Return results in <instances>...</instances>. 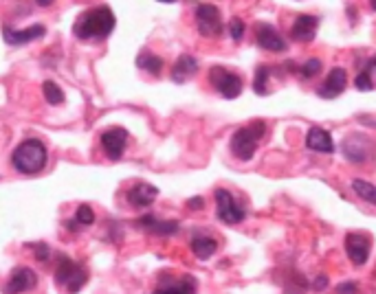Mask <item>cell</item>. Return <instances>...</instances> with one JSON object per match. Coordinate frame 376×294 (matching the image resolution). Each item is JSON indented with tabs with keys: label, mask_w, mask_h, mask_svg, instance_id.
I'll return each instance as SVG.
<instances>
[{
	"label": "cell",
	"mask_w": 376,
	"mask_h": 294,
	"mask_svg": "<svg viewBox=\"0 0 376 294\" xmlns=\"http://www.w3.org/2000/svg\"><path fill=\"white\" fill-rule=\"evenodd\" d=\"M319 29V18L315 16H300L293 22L291 29V40L295 42H313Z\"/></svg>",
	"instance_id": "obj_17"
},
{
	"label": "cell",
	"mask_w": 376,
	"mask_h": 294,
	"mask_svg": "<svg viewBox=\"0 0 376 294\" xmlns=\"http://www.w3.org/2000/svg\"><path fill=\"white\" fill-rule=\"evenodd\" d=\"M130 207L135 209H148L154 200L159 198V189L154 185H148V183H135L126 194Z\"/></svg>",
	"instance_id": "obj_13"
},
{
	"label": "cell",
	"mask_w": 376,
	"mask_h": 294,
	"mask_svg": "<svg viewBox=\"0 0 376 294\" xmlns=\"http://www.w3.org/2000/svg\"><path fill=\"white\" fill-rule=\"evenodd\" d=\"M47 36V29L42 25H33L27 29H11V27H3V38L9 47H25V44L33 42V40H42Z\"/></svg>",
	"instance_id": "obj_12"
},
{
	"label": "cell",
	"mask_w": 376,
	"mask_h": 294,
	"mask_svg": "<svg viewBox=\"0 0 376 294\" xmlns=\"http://www.w3.org/2000/svg\"><path fill=\"white\" fill-rule=\"evenodd\" d=\"M196 27L201 31V36L205 38H216L223 33V16H220V9L216 5L201 3L196 7Z\"/></svg>",
	"instance_id": "obj_8"
},
{
	"label": "cell",
	"mask_w": 376,
	"mask_h": 294,
	"mask_svg": "<svg viewBox=\"0 0 376 294\" xmlns=\"http://www.w3.org/2000/svg\"><path fill=\"white\" fill-rule=\"evenodd\" d=\"M229 36L234 38L236 42H240L242 38H245V22H242L240 18L229 20Z\"/></svg>",
	"instance_id": "obj_28"
},
{
	"label": "cell",
	"mask_w": 376,
	"mask_h": 294,
	"mask_svg": "<svg viewBox=\"0 0 376 294\" xmlns=\"http://www.w3.org/2000/svg\"><path fill=\"white\" fill-rule=\"evenodd\" d=\"M38 286V277L33 273L31 268L27 266H20L16 268L14 273L9 277V284H7V292H31L33 288Z\"/></svg>",
	"instance_id": "obj_15"
},
{
	"label": "cell",
	"mask_w": 376,
	"mask_h": 294,
	"mask_svg": "<svg viewBox=\"0 0 376 294\" xmlns=\"http://www.w3.org/2000/svg\"><path fill=\"white\" fill-rule=\"evenodd\" d=\"M187 207H190V209H203L205 207V200L203 198H192L190 202H187Z\"/></svg>",
	"instance_id": "obj_32"
},
{
	"label": "cell",
	"mask_w": 376,
	"mask_h": 294,
	"mask_svg": "<svg viewBox=\"0 0 376 294\" xmlns=\"http://www.w3.org/2000/svg\"><path fill=\"white\" fill-rule=\"evenodd\" d=\"M355 86H357V90H361V93H370V90L374 88V82L368 77L366 71H359V75L355 79Z\"/></svg>",
	"instance_id": "obj_29"
},
{
	"label": "cell",
	"mask_w": 376,
	"mask_h": 294,
	"mask_svg": "<svg viewBox=\"0 0 376 294\" xmlns=\"http://www.w3.org/2000/svg\"><path fill=\"white\" fill-rule=\"evenodd\" d=\"M196 73H198V60L192 58V55H181L172 69V82L185 84L187 79H192Z\"/></svg>",
	"instance_id": "obj_19"
},
{
	"label": "cell",
	"mask_w": 376,
	"mask_h": 294,
	"mask_svg": "<svg viewBox=\"0 0 376 294\" xmlns=\"http://www.w3.org/2000/svg\"><path fill=\"white\" fill-rule=\"evenodd\" d=\"M319 71H322V60L311 58V60H306V64H302L300 75H302V77H306V79H311V77H315Z\"/></svg>",
	"instance_id": "obj_27"
},
{
	"label": "cell",
	"mask_w": 376,
	"mask_h": 294,
	"mask_svg": "<svg viewBox=\"0 0 376 294\" xmlns=\"http://www.w3.org/2000/svg\"><path fill=\"white\" fill-rule=\"evenodd\" d=\"M157 292H176V294H190L196 292V279L192 277H183V279H165L163 284L157 288Z\"/></svg>",
	"instance_id": "obj_21"
},
{
	"label": "cell",
	"mask_w": 376,
	"mask_h": 294,
	"mask_svg": "<svg viewBox=\"0 0 376 294\" xmlns=\"http://www.w3.org/2000/svg\"><path fill=\"white\" fill-rule=\"evenodd\" d=\"M137 66L141 71H148L152 75H159L163 71V60L159 58V55H154V53H148V51H143L139 58H137Z\"/></svg>",
	"instance_id": "obj_22"
},
{
	"label": "cell",
	"mask_w": 376,
	"mask_h": 294,
	"mask_svg": "<svg viewBox=\"0 0 376 294\" xmlns=\"http://www.w3.org/2000/svg\"><path fill=\"white\" fill-rule=\"evenodd\" d=\"M216 216H218V220L223 222V224L236 226L240 222H245L247 211L238 205L231 191H227V189H216Z\"/></svg>",
	"instance_id": "obj_6"
},
{
	"label": "cell",
	"mask_w": 376,
	"mask_h": 294,
	"mask_svg": "<svg viewBox=\"0 0 376 294\" xmlns=\"http://www.w3.org/2000/svg\"><path fill=\"white\" fill-rule=\"evenodd\" d=\"M209 82L225 99H238L242 95V86H245L240 75L223 69V66H212L209 69Z\"/></svg>",
	"instance_id": "obj_7"
},
{
	"label": "cell",
	"mask_w": 376,
	"mask_h": 294,
	"mask_svg": "<svg viewBox=\"0 0 376 294\" xmlns=\"http://www.w3.org/2000/svg\"><path fill=\"white\" fill-rule=\"evenodd\" d=\"M128 145V132L124 128H113L102 134V150L110 161H119L126 152Z\"/></svg>",
	"instance_id": "obj_11"
},
{
	"label": "cell",
	"mask_w": 376,
	"mask_h": 294,
	"mask_svg": "<svg viewBox=\"0 0 376 294\" xmlns=\"http://www.w3.org/2000/svg\"><path fill=\"white\" fill-rule=\"evenodd\" d=\"M47 161H49L47 147H44L42 141H36V139L22 141L16 147V152L11 154V165H14L16 172L25 176L40 174L42 169L47 167Z\"/></svg>",
	"instance_id": "obj_2"
},
{
	"label": "cell",
	"mask_w": 376,
	"mask_h": 294,
	"mask_svg": "<svg viewBox=\"0 0 376 294\" xmlns=\"http://www.w3.org/2000/svg\"><path fill=\"white\" fill-rule=\"evenodd\" d=\"M218 251V242L214 237H207V235H201V237H194L192 240V253L201 259V262H207L209 257H214Z\"/></svg>",
	"instance_id": "obj_20"
},
{
	"label": "cell",
	"mask_w": 376,
	"mask_h": 294,
	"mask_svg": "<svg viewBox=\"0 0 376 294\" xmlns=\"http://www.w3.org/2000/svg\"><path fill=\"white\" fill-rule=\"evenodd\" d=\"M326 284H328V279H326V277H324V279H317V286H315V288H317V290H322V288H326Z\"/></svg>",
	"instance_id": "obj_35"
},
{
	"label": "cell",
	"mask_w": 376,
	"mask_h": 294,
	"mask_svg": "<svg viewBox=\"0 0 376 294\" xmlns=\"http://www.w3.org/2000/svg\"><path fill=\"white\" fill-rule=\"evenodd\" d=\"M357 290H359L357 284H344V286L337 288V292H357Z\"/></svg>",
	"instance_id": "obj_33"
},
{
	"label": "cell",
	"mask_w": 376,
	"mask_h": 294,
	"mask_svg": "<svg viewBox=\"0 0 376 294\" xmlns=\"http://www.w3.org/2000/svg\"><path fill=\"white\" fill-rule=\"evenodd\" d=\"M352 189L357 191V196H359V198H363L366 202H370V205H376V187L370 185L368 180L355 178V180H352Z\"/></svg>",
	"instance_id": "obj_24"
},
{
	"label": "cell",
	"mask_w": 376,
	"mask_h": 294,
	"mask_svg": "<svg viewBox=\"0 0 376 294\" xmlns=\"http://www.w3.org/2000/svg\"><path fill=\"white\" fill-rule=\"evenodd\" d=\"M363 71H366L368 77L374 82V75H376V55H372V58L366 62V66H363ZM374 86H376V82H374Z\"/></svg>",
	"instance_id": "obj_31"
},
{
	"label": "cell",
	"mask_w": 376,
	"mask_h": 294,
	"mask_svg": "<svg viewBox=\"0 0 376 294\" xmlns=\"http://www.w3.org/2000/svg\"><path fill=\"white\" fill-rule=\"evenodd\" d=\"M33 255H36V259H38V262H49V259H51V248L47 246V244H36V246H33Z\"/></svg>",
	"instance_id": "obj_30"
},
{
	"label": "cell",
	"mask_w": 376,
	"mask_h": 294,
	"mask_svg": "<svg viewBox=\"0 0 376 294\" xmlns=\"http://www.w3.org/2000/svg\"><path fill=\"white\" fill-rule=\"evenodd\" d=\"M346 84H348V75L344 69H333L330 75L326 77V82L319 88V97L322 99H337L341 93L346 90Z\"/></svg>",
	"instance_id": "obj_16"
},
{
	"label": "cell",
	"mask_w": 376,
	"mask_h": 294,
	"mask_svg": "<svg viewBox=\"0 0 376 294\" xmlns=\"http://www.w3.org/2000/svg\"><path fill=\"white\" fill-rule=\"evenodd\" d=\"M341 150H344V156L350 163L357 165H366L376 156V145L366 134H350L344 141V145H341Z\"/></svg>",
	"instance_id": "obj_5"
},
{
	"label": "cell",
	"mask_w": 376,
	"mask_h": 294,
	"mask_svg": "<svg viewBox=\"0 0 376 294\" xmlns=\"http://www.w3.org/2000/svg\"><path fill=\"white\" fill-rule=\"evenodd\" d=\"M75 222L80 226H91L95 224V211L91 205H80L77 207V213H75Z\"/></svg>",
	"instance_id": "obj_26"
},
{
	"label": "cell",
	"mask_w": 376,
	"mask_h": 294,
	"mask_svg": "<svg viewBox=\"0 0 376 294\" xmlns=\"http://www.w3.org/2000/svg\"><path fill=\"white\" fill-rule=\"evenodd\" d=\"M42 93H44V99H47V104H51V106H62L64 101H66L62 88L55 82H44Z\"/></svg>",
	"instance_id": "obj_25"
},
{
	"label": "cell",
	"mask_w": 376,
	"mask_h": 294,
	"mask_svg": "<svg viewBox=\"0 0 376 294\" xmlns=\"http://www.w3.org/2000/svg\"><path fill=\"white\" fill-rule=\"evenodd\" d=\"M269 77H271V69L267 64H260L258 71H256V79H253V93L260 95V97L267 95L269 93V88H267Z\"/></svg>",
	"instance_id": "obj_23"
},
{
	"label": "cell",
	"mask_w": 376,
	"mask_h": 294,
	"mask_svg": "<svg viewBox=\"0 0 376 294\" xmlns=\"http://www.w3.org/2000/svg\"><path fill=\"white\" fill-rule=\"evenodd\" d=\"M370 248H372V242L366 233H348L346 235V255L357 268L370 259Z\"/></svg>",
	"instance_id": "obj_9"
},
{
	"label": "cell",
	"mask_w": 376,
	"mask_h": 294,
	"mask_svg": "<svg viewBox=\"0 0 376 294\" xmlns=\"http://www.w3.org/2000/svg\"><path fill=\"white\" fill-rule=\"evenodd\" d=\"M117 18L110 7H95L77 18L73 33L80 40H104L115 31Z\"/></svg>",
	"instance_id": "obj_1"
},
{
	"label": "cell",
	"mask_w": 376,
	"mask_h": 294,
	"mask_svg": "<svg viewBox=\"0 0 376 294\" xmlns=\"http://www.w3.org/2000/svg\"><path fill=\"white\" fill-rule=\"evenodd\" d=\"M264 132H267L264 121H253L247 128H240L234 137H231V152H234L240 161H251L258 150V141L264 137Z\"/></svg>",
	"instance_id": "obj_3"
},
{
	"label": "cell",
	"mask_w": 376,
	"mask_h": 294,
	"mask_svg": "<svg viewBox=\"0 0 376 294\" xmlns=\"http://www.w3.org/2000/svg\"><path fill=\"white\" fill-rule=\"evenodd\" d=\"M36 5H38V7H51V5H53V0H36Z\"/></svg>",
	"instance_id": "obj_34"
},
{
	"label": "cell",
	"mask_w": 376,
	"mask_h": 294,
	"mask_svg": "<svg viewBox=\"0 0 376 294\" xmlns=\"http://www.w3.org/2000/svg\"><path fill=\"white\" fill-rule=\"evenodd\" d=\"M135 226L150 235H159V237H170V235L179 233V222L159 220L157 216H143L141 220L135 222Z\"/></svg>",
	"instance_id": "obj_14"
},
{
	"label": "cell",
	"mask_w": 376,
	"mask_h": 294,
	"mask_svg": "<svg viewBox=\"0 0 376 294\" xmlns=\"http://www.w3.org/2000/svg\"><path fill=\"white\" fill-rule=\"evenodd\" d=\"M370 5H372V9L376 11V0H370Z\"/></svg>",
	"instance_id": "obj_36"
},
{
	"label": "cell",
	"mask_w": 376,
	"mask_h": 294,
	"mask_svg": "<svg viewBox=\"0 0 376 294\" xmlns=\"http://www.w3.org/2000/svg\"><path fill=\"white\" fill-rule=\"evenodd\" d=\"M306 147L319 154H333L335 152V141L330 137V132H326L324 128H311L306 137Z\"/></svg>",
	"instance_id": "obj_18"
},
{
	"label": "cell",
	"mask_w": 376,
	"mask_h": 294,
	"mask_svg": "<svg viewBox=\"0 0 376 294\" xmlns=\"http://www.w3.org/2000/svg\"><path fill=\"white\" fill-rule=\"evenodd\" d=\"M86 279H88V273L84 266L75 264L73 259L64 257V255L60 257L58 268H55V284L60 288L69 290V292H80L86 284Z\"/></svg>",
	"instance_id": "obj_4"
},
{
	"label": "cell",
	"mask_w": 376,
	"mask_h": 294,
	"mask_svg": "<svg viewBox=\"0 0 376 294\" xmlns=\"http://www.w3.org/2000/svg\"><path fill=\"white\" fill-rule=\"evenodd\" d=\"M256 42H258L260 49L271 51V53H284L286 49H289L286 40L271 25H267V22H258V27H256Z\"/></svg>",
	"instance_id": "obj_10"
},
{
	"label": "cell",
	"mask_w": 376,
	"mask_h": 294,
	"mask_svg": "<svg viewBox=\"0 0 376 294\" xmlns=\"http://www.w3.org/2000/svg\"><path fill=\"white\" fill-rule=\"evenodd\" d=\"M159 3H176V0H159Z\"/></svg>",
	"instance_id": "obj_37"
}]
</instances>
